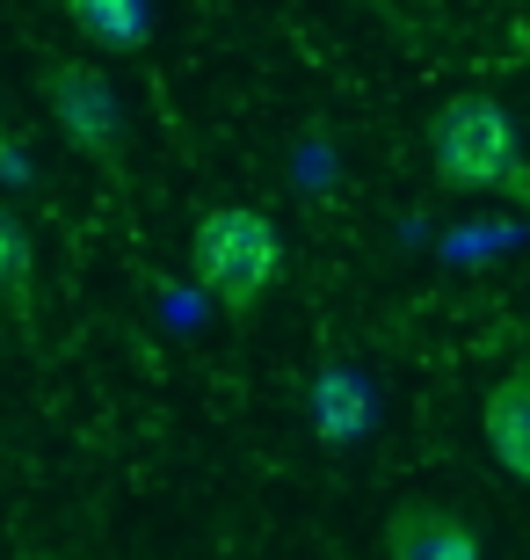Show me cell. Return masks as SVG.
<instances>
[{"label":"cell","instance_id":"cell-7","mask_svg":"<svg viewBox=\"0 0 530 560\" xmlns=\"http://www.w3.org/2000/svg\"><path fill=\"white\" fill-rule=\"evenodd\" d=\"M22 291H30V233L0 205V306H22Z\"/></svg>","mask_w":530,"mask_h":560},{"label":"cell","instance_id":"cell-6","mask_svg":"<svg viewBox=\"0 0 530 560\" xmlns=\"http://www.w3.org/2000/svg\"><path fill=\"white\" fill-rule=\"evenodd\" d=\"M66 22L103 51H139L145 44V0H59Z\"/></svg>","mask_w":530,"mask_h":560},{"label":"cell","instance_id":"cell-8","mask_svg":"<svg viewBox=\"0 0 530 560\" xmlns=\"http://www.w3.org/2000/svg\"><path fill=\"white\" fill-rule=\"evenodd\" d=\"M0 167H8V125H0Z\"/></svg>","mask_w":530,"mask_h":560},{"label":"cell","instance_id":"cell-2","mask_svg":"<svg viewBox=\"0 0 530 560\" xmlns=\"http://www.w3.org/2000/svg\"><path fill=\"white\" fill-rule=\"evenodd\" d=\"M189 270H197V284H204L225 313H247V306H262L269 284L284 277V233L269 226L262 211L219 205L189 233Z\"/></svg>","mask_w":530,"mask_h":560},{"label":"cell","instance_id":"cell-5","mask_svg":"<svg viewBox=\"0 0 530 560\" xmlns=\"http://www.w3.org/2000/svg\"><path fill=\"white\" fill-rule=\"evenodd\" d=\"M386 553L392 560H472L480 553V532H472L458 510H400L386 524Z\"/></svg>","mask_w":530,"mask_h":560},{"label":"cell","instance_id":"cell-1","mask_svg":"<svg viewBox=\"0 0 530 560\" xmlns=\"http://www.w3.org/2000/svg\"><path fill=\"white\" fill-rule=\"evenodd\" d=\"M428 167L466 197H516L530 205V145L494 95H450L428 117Z\"/></svg>","mask_w":530,"mask_h":560},{"label":"cell","instance_id":"cell-4","mask_svg":"<svg viewBox=\"0 0 530 560\" xmlns=\"http://www.w3.org/2000/svg\"><path fill=\"white\" fill-rule=\"evenodd\" d=\"M480 430H487V452L502 474L530 480V357L516 364V372L494 378L487 408H480Z\"/></svg>","mask_w":530,"mask_h":560},{"label":"cell","instance_id":"cell-3","mask_svg":"<svg viewBox=\"0 0 530 560\" xmlns=\"http://www.w3.org/2000/svg\"><path fill=\"white\" fill-rule=\"evenodd\" d=\"M44 103H51V125L66 131L73 153H87V161H117L123 153V103L103 66H87V59L44 66Z\"/></svg>","mask_w":530,"mask_h":560}]
</instances>
